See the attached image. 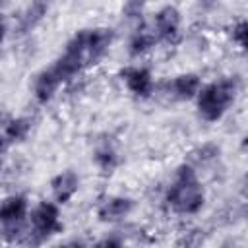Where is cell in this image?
<instances>
[{
    "label": "cell",
    "mask_w": 248,
    "mask_h": 248,
    "mask_svg": "<svg viewBox=\"0 0 248 248\" xmlns=\"http://www.w3.org/2000/svg\"><path fill=\"white\" fill-rule=\"evenodd\" d=\"M10 116H12V114H10V112H8V110H6V108L0 105V130L4 128V124L8 122V118H10Z\"/></svg>",
    "instance_id": "obj_23"
},
{
    "label": "cell",
    "mask_w": 248,
    "mask_h": 248,
    "mask_svg": "<svg viewBox=\"0 0 248 248\" xmlns=\"http://www.w3.org/2000/svg\"><path fill=\"white\" fill-rule=\"evenodd\" d=\"M205 202H207V190L202 182L200 170L188 161L178 163L172 170V178L165 186L163 203L174 215L194 217L202 213Z\"/></svg>",
    "instance_id": "obj_1"
},
{
    "label": "cell",
    "mask_w": 248,
    "mask_h": 248,
    "mask_svg": "<svg viewBox=\"0 0 248 248\" xmlns=\"http://www.w3.org/2000/svg\"><path fill=\"white\" fill-rule=\"evenodd\" d=\"M118 79L124 85V89L140 101L151 99L157 89V79L153 70L141 62H132L122 66L118 70Z\"/></svg>",
    "instance_id": "obj_5"
},
{
    "label": "cell",
    "mask_w": 248,
    "mask_h": 248,
    "mask_svg": "<svg viewBox=\"0 0 248 248\" xmlns=\"http://www.w3.org/2000/svg\"><path fill=\"white\" fill-rule=\"evenodd\" d=\"M91 163L103 176H110L120 167V151L110 140H103L91 151Z\"/></svg>",
    "instance_id": "obj_14"
},
{
    "label": "cell",
    "mask_w": 248,
    "mask_h": 248,
    "mask_svg": "<svg viewBox=\"0 0 248 248\" xmlns=\"http://www.w3.org/2000/svg\"><path fill=\"white\" fill-rule=\"evenodd\" d=\"M6 35H8V23H6V19L0 16V45L6 41Z\"/></svg>",
    "instance_id": "obj_22"
},
{
    "label": "cell",
    "mask_w": 248,
    "mask_h": 248,
    "mask_svg": "<svg viewBox=\"0 0 248 248\" xmlns=\"http://www.w3.org/2000/svg\"><path fill=\"white\" fill-rule=\"evenodd\" d=\"M31 203L25 194H10L0 200V227H10V225H21L27 223Z\"/></svg>",
    "instance_id": "obj_11"
},
{
    "label": "cell",
    "mask_w": 248,
    "mask_h": 248,
    "mask_svg": "<svg viewBox=\"0 0 248 248\" xmlns=\"http://www.w3.org/2000/svg\"><path fill=\"white\" fill-rule=\"evenodd\" d=\"M56 0H31L25 10L21 12L19 16V21H17V29L21 33H29L33 31L37 25L43 23V19L46 17V14L50 12V8L54 6Z\"/></svg>",
    "instance_id": "obj_15"
},
{
    "label": "cell",
    "mask_w": 248,
    "mask_h": 248,
    "mask_svg": "<svg viewBox=\"0 0 248 248\" xmlns=\"http://www.w3.org/2000/svg\"><path fill=\"white\" fill-rule=\"evenodd\" d=\"M229 39L231 43L238 48V50H246V43H248V25L246 19H236L229 25Z\"/></svg>",
    "instance_id": "obj_19"
},
{
    "label": "cell",
    "mask_w": 248,
    "mask_h": 248,
    "mask_svg": "<svg viewBox=\"0 0 248 248\" xmlns=\"http://www.w3.org/2000/svg\"><path fill=\"white\" fill-rule=\"evenodd\" d=\"M60 87H62V81L52 72V68L46 66V68H43L41 72L35 74L33 83H31V93H33V99H35L37 105H48L58 95Z\"/></svg>",
    "instance_id": "obj_13"
},
{
    "label": "cell",
    "mask_w": 248,
    "mask_h": 248,
    "mask_svg": "<svg viewBox=\"0 0 248 248\" xmlns=\"http://www.w3.org/2000/svg\"><path fill=\"white\" fill-rule=\"evenodd\" d=\"M97 244H99V246H122V244H124V238L118 236V232L114 231V232L107 234L105 238H101Z\"/></svg>",
    "instance_id": "obj_20"
},
{
    "label": "cell",
    "mask_w": 248,
    "mask_h": 248,
    "mask_svg": "<svg viewBox=\"0 0 248 248\" xmlns=\"http://www.w3.org/2000/svg\"><path fill=\"white\" fill-rule=\"evenodd\" d=\"M182 12L174 4H165L161 6L149 21V27L157 39L159 45H176L182 37Z\"/></svg>",
    "instance_id": "obj_6"
},
{
    "label": "cell",
    "mask_w": 248,
    "mask_h": 248,
    "mask_svg": "<svg viewBox=\"0 0 248 248\" xmlns=\"http://www.w3.org/2000/svg\"><path fill=\"white\" fill-rule=\"evenodd\" d=\"M2 132H4V136L8 138V141H10L12 145L25 143V141L29 140L31 132H33V120H31L29 116H23V114H19V116H10L8 122L4 124Z\"/></svg>",
    "instance_id": "obj_17"
},
{
    "label": "cell",
    "mask_w": 248,
    "mask_h": 248,
    "mask_svg": "<svg viewBox=\"0 0 248 248\" xmlns=\"http://www.w3.org/2000/svg\"><path fill=\"white\" fill-rule=\"evenodd\" d=\"M202 83H203V79L198 72H180L165 83V87H167L165 93L174 101L188 103V101L196 99Z\"/></svg>",
    "instance_id": "obj_10"
},
{
    "label": "cell",
    "mask_w": 248,
    "mask_h": 248,
    "mask_svg": "<svg viewBox=\"0 0 248 248\" xmlns=\"http://www.w3.org/2000/svg\"><path fill=\"white\" fill-rule=\"evenodd\" d=\"M64 231L62 205L54 200H41L31 205L27 215V238L25 242L41 244Z\"/></svg>",
    "instance_id": "obj_3"
},
{
    "label": "cell",
    "mask_w": 248,
    "mask_h": 248,
    "mask_svg": "<svg viewBox=\"0 0 248 248\" xmlns=\"http://www.w3.org/2000/svg\"><path fill=\"white\" fill-rule=\"evenodd\" d=\"M242 91V79L238 76H221L207 83H202L194 105L200 120L207 124H215L225 118V114L232 108L238 95Z\"/></svg>",
    "instance_id": "obj_2"
},
{
    "label": "cell",
    "mask_w": 248,
    "mask_h": 248,
    "mask_svg": "<svg viewBox=\"0 0 248 248\" xmlns=\"http://www.w3.org/2000/svg\"><path fill=\"white\" fill-rule=\"evenodd\" d=\"M83 33H85V64L87 68L97 66L108 56L116 41V31L108 25H95V27H85Z\"/></svg>",
    "instance_id": "obj_8"
},
{
    "label": "cell",
    "mask_w": 248,
    "mask_h": 248,
    "mask_svg": "<svg viewBox=\"0 0 248 248\" xmlns=\"http://www.w3.org/2000/svg\"><path fill=\"white\" fill-rule=\"evenodd\" d=\"M120 14H122V19H126L134 27L140 23H145V0H124Z\"/></svg>",
    "instance_id": "obj_18"
},
{
    "label": "cell",
    "mask_w": 248,
    "mask_h": 248,
    "mask_svg": "<svg viewBox=\"0 0 248 248\" xmlns=\"http://www.w3.org/2000/svg\"><path fill=\"white\" fill-rule=\"evenodd\" d=\"M10 147H12V143L8 141V138L4 136V132L0 130V155L4 157V155L8 153V149H10Z\"/></svg>",
    "instance_id": "obj_21"
},
{
    "label": "cell",
    "mask_w": 248,
    "mask_h": 248,
    "mask_svg": "<svg viewBox=\"0 0 248 248\" xmlns=\"http://www.w3.org/2000/svg\"><path fill=\"white\" fill-rule=\"evenodd\" d=\"M50 200H54L58 205H68L81 190V174L74 169L58 170L48 180Z\"/></svg>",
    "instance_id": "obj_9"
},
{
    "label": "cell",
    "mask_w": 248,
    "mask_h": 248,
    "mask_svg": "<svg viewBox=\"0 0 248 248\" xmlns=\"http://www.w3.org/2000/svg\"><path fill=\"white\" fill-rule=\"evenodd\" d=\"M2 170H4V157L0 155V174H2Z\"/></svg>",
    "instance_id": "obj_24"
},
{
    "label": "cell",
    "mask_w": 248,
    "mask_h": 248,
    "mask_svg": "<svg viewBox=\"0 0 248 248\" xmlns=\"http://www.w3.org/2000/svg\"><path fill=\"white\" fill-rule=\"evenodd\" d=\"M157 39L149 27V23H140L132 29V33L128 35V41H126V54L132 58V60H141L145 58L149 52H153V48L157 46Z\"/></svg>",
    "instance_id": "obj_12"
},
{
    "label": "cell",
    "mask_w": 248,
    "mask_h": 248,
    "mask_svg": "<svg viewBox=\"0 0 248 248\" xmlns=\"http://www.w3.org/2000/svg\"><path fill=\"white\" fill-rule=\"evenodd\" d=\"M136 209V200L126 194H105L95 203V217L103 225H120Z\"/></svg>",
    "instance_id": "obj_7"
},
{
    "label": "cell",
    "mask_w": 248,
    "mask_h": 248,
    "mask_svg": "<svg viewBox=\"0 0 248 248\" xmlns=\"http://www.w3.org/2000/svg\"><path fill=\"white\" fill-rule=\"evenodd\" d=\"M221 157H223V147L217 141H203V143H198L196 147H192V151L188 153V157L184 161H188L198 170H202V169H207V167L215 165L217 161H221Z\"/></svg>",
    "instance_id": "obj_16"
},
{
    "label": "cell",
    "mask_w": 248,
    "mask_h": 248,
    "mask_svg": "<svg viewBox=\"0 0 248 248\" xmlns=\"http://www.w3.org/2000/svg\"><path fill=\"white\" fill-rule=\"evenodd\" d=\"M50 68L58 76L62 85L74 81L87 68V64H85V33H83V29L76 31L66 41L62 52L54 58Z\"/></svg>",
    "instance_id": "obj_4"
}]
</instances>
